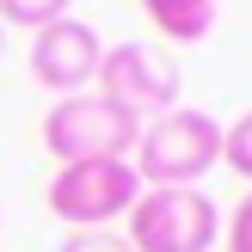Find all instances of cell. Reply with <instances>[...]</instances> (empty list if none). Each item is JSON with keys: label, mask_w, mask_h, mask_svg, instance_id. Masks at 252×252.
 Returning <instances> with one entry per match:
<instances>
[{"label": "cell", "mask_w": 252, "mask_h": 252, "mask_svg": "<svg viewBox=\"0 0 252 252\" xmlns=\"http://www.w3.org/2000/svg\"><path fill=\"white\" fill-rule=\"evenodd\" d=\"M221 160H228V172L252 179V111H240V117L221 129Z\"/></svg>", "instance_id": "9c48e42d"}, {"label": "cell", "mask_w": 252, "mask_h": 252, "mask_svg": "<svg viewBox=\"0 0 252 252\" xmlns=\"http://www.w3.org/2000/svg\"><path fill=\"white\" fill-rule=\"evenodd\" d=\"M216 234H221V209L197 185H185V191H142L123 240L135 252H209Z\"/></svg>", "instance_id": "277c9868"}, {"label": "cell", "mask_w": 252, "mask_h": 252, "mask_svg": "<svg viewBox=\"0 0 252 252\" xmlns=\"http://www.w3.org/2000/svg\"><path fill=\"white\" fill-rule=\"evenodd\" d=\"M0 49H6V31H0Z\"/></svg>", "instance_id": "7c38bea8"}, {"label": "cell", "mask_w": 252, "mask_h": 252, "mask_svg": "<svg viewBox=\"0 0 252 252\" xmlns=\"http://www.w3.org/2000/svg\"><path fill=\"white\" fill-rule=\"evenodd\" d=\"M142 12L166 43H203L216 31V0H142Z\"/></svg>", "instance_id": "52a82bcc"}, {"label": "cell", "mask_w": 252, "mask_h": 252, "mask_svg": "<svg viewBox=\"0 0 252 252\" xmlns=\"http://www.w3.org/2000/svg\"><path fill=\"white\" fill-rule=\"evenodd\" d=\"M135 135H142V117H129L123 105H111L98 93L56 98L43 117V148L62 166H74V160H129Z\"/></svg>", "instance_id": "7a4b0ae2"}, {"label": "cell", "mask_w": 252, "mask_h": 252, "mask_svg": "<svg viewBox=\"0 0 252 252\" xmlns=\"http://www.w3.org/2000/svg\"><path fill=\"white\" fill-rule=\"evenodd\" d=\"M74 0H0V31L6 25H19V31H43V25L68 19Z\"/></svg>", "instance_id": "ba28073f"}, {"label": "cell", "mask_w": 252, "mask_h": 252, "mask_svg": "<svg viewBox=\"0 0 252 252\" xmlns=\"http://www.w3.org/2000/svg\"><path fill=\"white\" fill-rule=\"evenodd\" d=\"M62 252H135V246L123 234H111V228H93V234H68Z\"/></svg>", "instance_id": "30bf717a"}, {"label": "cell", "mask_w": 252, "mask_h": 252, "mask_svg": "<svg viewBox=\"0 0 252 252\" xmlns=\"http://www.w3.org/2000/svg\"><path fill=\"white\" fill-rule=\"evenodd\" d=\"M129 166L142 179V191H185L209 166H221V123L197 105H172L142 123Z\"/></svg>", "instance_id": "6da1fadb"}, {"label": "cell", "mask_w": 252, "mask_h": 252, "mask_svg": "<svg viewBox=\"0 0 252 252\" xmlns=\"http://www.w3.org/2000/svg\"><path fill=\"white\" fill-rule=\"evenodd\" d=\"M93 86H98V98L123 105L142 123L179 105V68H166L148 43H105V62H98Z\"/></svg>", "instance_id": "5b68a950"}, {"label": "cell", "mask_w": 252, "mask_h": 252, "mask_svg": "<svg viewBox=\"0 0 252 252\" xmlns=\"http://www.w3.org/2000/svg\"><path fill=\"white\" fill-rule=\"evenodd\" d=\"M228 252H252V191L240 197V209L228 216Z\"/></svg>", "instance_id": "8fae6325"}, {"label": "cell", "mask_w": 252, "mask_h": 252, "mask_svg": "<svg viewBox=\"0 0 252 252\" xmlns=\"http://www.w3.org/2000/svg\"><path fill=\"white\" fill-rule=\"evenodd\" d=\"M135 197H142V179L129 160H74V166H56L49 179V216L68 221L74 234H93L129 216Z\"/></svg>", "instance_id": "3957f363"}, {"label": "cell", "mask_w": 252, "mask_h": 252, "mask_svg": "<svg viewBox=\"0 0 252 252\" xmlns=\"http://www.w3.org/2000/svg\"><path fill=\"white\" fill-rule=\"evenodd\" d=\"M98 62H105V37L86 19H74V12L43 25V31H31V80L43 93H62V98L86 93L98 80Z\"/></svg>", "instance_id": "8992f818"}]
</instances>
